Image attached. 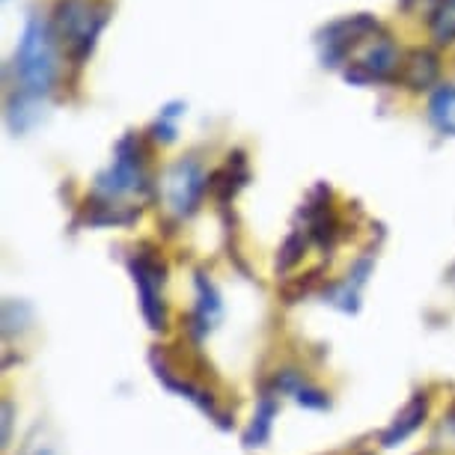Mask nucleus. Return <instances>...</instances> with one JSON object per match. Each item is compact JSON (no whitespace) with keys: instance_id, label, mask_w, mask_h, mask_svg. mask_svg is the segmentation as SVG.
Instances as JSON below:
<instances>
[{"instance_id":"423d86ee","label":"nucleus","mask_w":455,"mask_h":455,"mask_svg":"<svg viewBox=\"0 0 455 455\" xmlns=\"http://www.w3.org/2000/svg\"><path fill=\"white\" fill-rule=\"evenodd\" d=\"M399 66V54L393 48V42L387 39H375L366 48V54L357 60L355 68H348L346 78L348 81H384L393 75V68Z\"/></svg>"},{"instance_id":"f257e3e1","label":"nucleus","mask_w":455,"mask_h":455,"mask_svg":"<svg viewBox=\"0 0 455 455\" xmlns=\"http://www.w3.org/2000/svg\"><path fill=\"white\" fill-rule=\"evenodd\" d=\"M15 75L24 90V96L39 99L51 90V84L57 78V54H54V36L51 28L42 19L28 21L24 36L15 51Z\"/></svg>"},{"instance_id":"ddd939ff","label":"nucleus","mask_w":455,"mask_h":455,"mask_svg":"<svg viewBox=\"0 0 455 455\" xmlns=\"http://www.w3.org/2000/svg\"><path fill=\"white\" fill-rule=\"evenodd\" d=\"M432 33L437 42H452L455 39V0H441L435 19H432Z\"/></svg>"},{"instance_id":"4468645a","label":"nucleus","mask_w":455,"mask_h":455,"mask_svg":"<svg viewBox=\"0 0 455 455\" xmlns=\"http://www.w3.org/2000/svg\"><path fill=\"white\" fill-rule=\"evenodd\" d=\"M21 455H63V452H60L57 441L45 432V428H36V432L28 437V446H24Z\"/></svg>"},{"instance_id":"9d476101","label":"nucleus","mask_w":455,"mask_h":455,"mask_svg":"<svg viewBox=\"0 0 455 455\" xmlns=\"http://www.w3.org/2000/svg\"><path fill=\"white\" fill-rule=\"evenodd\" d=\"M428 119L435 123L437 132L455 137V84L441 87L428 101Z\"/></svg>"},{"instance_id":"20e7f679","label":"nucleus","mask_w":455,"mask_h":455,"mask_svg":"<svg viewBox=\"0 0 455 455\" xmlns=\"http://www.w3.org/2000/svg\"><path fill=\"white\" fill-rule=\"evenodd\" d=\"M203 191H205V176L196 161L182 158L167 170L164 196H167V205L176 214H191L196 209V203H200Z\"/></svg>"},{"instance_id":"f8f14e48","label":"nucleus","mask_w":455,"mask_h":455,"mask_svg":"<svg viewBox=\"0 0 455 455\" xmlns=\"http://www.w3.org/2000/svg\"><path fill=\"white\" fill-rule=\"evenodd\" d=\"M274 414H277V402H274V396H262L259 411H256V417H253L251 432L244 435L247 446H262L265 441H268V435H271V423H274Z\"/></svg>"},{"instance_id":"6e6552de","label":"nucleus","mask_w":455,"mask_h":455,"mask_svg":"<svg viewBox=\"0 0 455 455\" xmlns=\"http://www.w3.org/2000/svg\"><path fill=\"white\" fill-rule=\"evenodd\" d=\"M426 408H428L426 396H417L414 402H408V408L402 411V414L393 419V426L384 432V437H381L384 446H396V443L405 441L408 435H414L419 428V423L426 419Z\"/></svg>"},{"instance_id":"39448f33","label":"nucleus","mask_w":455,"mask_h":455,"mask_svg":"<svg viewBox=\"0 0 455 455\" xmlns=\"http://www.w3.org/2000/svg\"><path fill=\"white\" fill-rule=\"evenodd\" d=\"M132 271H134V283H137V291H140V310L146 315V322L152 328H164V300H161V268L152 259H140L132 262Z\"/></svg>"},{"instance_id":"0eeeda50","label":"nucleus","mask_w":455,"mask_h":455,"mask_svg":"<svg viewBox=\"0 0 455 455\" xmlns=\"http://www.w3.org/2000/svg\"><path fill=\"white\" fill-rule=\"evenodd\" d=\"M220 295L214 289V283H209L205 277L196 280V310H194V322H196V331L200 333H209L214 324L220 322Z\"/></svg>"},{"instance_id":"9b49d317","label":"nucleus","mask_w":455,"mask_h":455,"mask_svg":"<svg viewBox=\"0 0 455 455\" xmlns=\"http://www.w3.org/2000/svg\"><path fill=\"white\" fill-rule=\"evenodd\" d=\"M435 78H437V57L428 54V51H414L405 63V81L414 90H423Z\"/></svg>"},{"instance_id":"7ed1b4c3","label":"nucleus","mask_w":455,"mask_h":455,"mask_svg":"<svg viewBox=\"0 0 455 455\" xmlns=\"http://www.w3.org/2000/svg\"><path fill=\"white\" fill-rule=\"evenodd\" d=\"M140 185H143V161H140V152L134 149L132 137H125V140L116 146L114 164H110L105 173L96 179V194L105 196V200H114V196L134 194Z\"/></svg>"},{"instance_id":"1a4fd4ad","label":"nucleus","mask_w":455,"mask_h":455,"mask_svg":"<svg viewBox=\"0 0 455 455\" xmlns=\"http://www.w3.org/2000/svg\"><path fill=\"white\" fill-rule=\"evenodd\" d=\"M277 390L289 393L291 399L300 402V405H307V408H328V396H324L319 387H313L310 381H304L300 375H295V372L277 375Z\"/></svg>"},{"instance_id":"f03ea898","label":"nucleus","mask_w":455,"mask_h":455,"mask_svg":"<svg viewBox=\"0 0 455 455\" xmlns=\"http://www.w3.org/2000/svg\"><path fill=\"white\" fill-rule=\"evenodd\" d=\"M108 19L105 4L92 0H63L57 10V36L75 60H84Z\"/></svg>"}]
</instances>
